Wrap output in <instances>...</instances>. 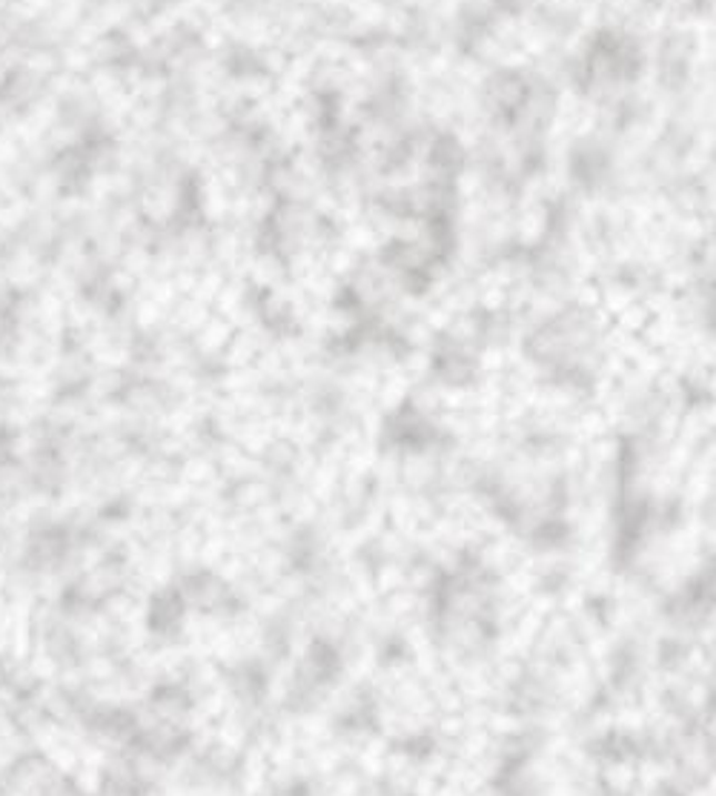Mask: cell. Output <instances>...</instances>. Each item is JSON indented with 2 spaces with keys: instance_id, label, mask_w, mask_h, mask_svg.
<instances>
[{
  "instance_id": "obj_2",
  "label": "cell",
  "mask_w": 716,
  "mask_h": 796,
  "mask_svg": "<svg viewBox=\"0 0 716 796\" xmlns=\"http://www.w3.org/2000/svg\"><path fill=\"white\" fill-rule=\"evenodd\" d=\"M576 23H579V18L571 12L567 7H542L539 9V27L547 29L551 34H559V38H565V34H571L573 29H576Z\"/></svg>"
},
{
  "instance_id": "obj_1",
  "label": "cell",
  "mask_w": 716,
  "mask_h": 796,
  "mask_svg": "<svg viewBox=\"0 0 716 796\" xmlns=\"http://www.w3.org/2000/svg\"><path fill=\"white\" fill-rule=\"evenodd\" d=\"M694 56L696 41L688 32H670L668 38H662L659 58H656L662 87L683 89L690 81V72H694Z\"/></svg>"
}]
</instances>
